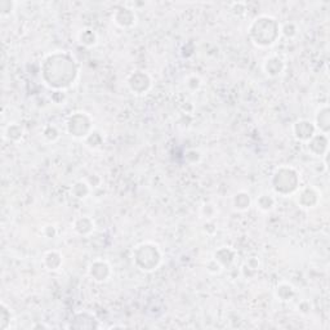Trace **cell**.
Here are the masks:
<instances>
[{
	"label": "cell",
	"instance_id": "15",
	"mask_svg": "<svg viewBox=\"0 0 330 330\" xmlns=\"http://www.w3.org/2000/svg\"><path fill=\"white\" fill-rule=\"evenodd\" d=\"M232 203H234V206L237 210H247L248 208L250 206V203H251L250 196H249V193L244 192V191L237 192L236 195L234 196Z\"/></svg>",
	"mask_w": 330,
	"mask_h": 330
},
{
	"label": "cell",
	"instance_id": "17",
	"mask_svg": "<svg viewBox=\"0 0 330 330\" xmlns=\"http://www.w3.org/2000/svg\"><path fill=\"white\" fill-rule=\"evenodd\" d=\"M1 309H0V320H1V324H0V329L7 330L10 327V321L13 320L12 316V312H10V308L5 304L4 302H1L0 304Z\"/></svg>",
	"mask_w": 330,
	"mask_h": 330
},
{
	"label": "cell",
	"instance_id": "8",
	"mask_svg": "<svg viewBox=\"0 0 330 330\" xmlns=\"http://www.w3.org/2000/svg\"><path fill=\"white\" fill-rule=\"evenodd\" d=\"M293 132L296 138L301 141H309L315 136V125L308 120H299L294 124Z\"/></svg>",
	"mask_w": 330,
	"mask_h": 330
},
{
	"label": "cell",
	"instance_id": "2",
	"mask_svg": "<svg viewBox=\"0 0 330 330\" xmlns=\"http://www.w3.org/2000/svg\"><path fill=\"white\" fill-rule=\"evenodd\" d=\"M134 263L142 271H152L158 267L162 262V253L159 250L158 245L146 244L138 245L133 254Z\"/></svg>",
	"mask_w": 330,
	"mask_h": 330
},
{
	"label": "cell",
	"instance_id": "9",
	"mask_svg": "<svg viewBox=\"0 0 330 330\" xmlns=\"http://www.w3.org/2000/svg\"><path fill=\"white\" fill-rule=\"evenodd\" d=\"M285 65H284V61L281 58H278L276 55H272V57H268L265 61V65H263V70L267 74L268 76H278L282 72Z\"/></svg>",
	"mask_w": 330,
	"mask_h": 330
},
{
	"label": "cell",
	"instance_id": "7",
	"mask_svg": "<svg viewBox=\"0 0 330 330\" xmlns=\"http://www.w3.org/2000/svg\"><path fill=\"white\" fill-rule=\"evenodd\" d=\"M89 275L90 277L97 282L106 281L111 275L110 265L106 261H94L89 266Z\"/></svg>",
	"mask_w": 330,
	"mask_h": 330
},
{
	"label": "cell",
	"instance_id": "11",
	"mask_svg": "<svg viewBox=\"0 0 330 330\" xmlns=\"http://www.w3.org/2000/svg\"><path fill=\"white\" fill-rule=\"evenodd\" d=\"M43 263L49 271H57L62 266V255L55 250L48 251V253H45Z\"/></svg>",
	"mask_w": 330,
	"mask_h": 330
},
{
	"label": "cell",
	"instance_id": "6",
	"mask_svg": "<svg viewBox=\"0 0 330 330\" xmlns=\"http://www.w3.org/2000/svg\"><path fill=\"white\" fill-rule=\"evenodd\" d=\"M127 82L132 92L137 93V94L146 93L148 89H150V86H151V79H150V76L143 71H134L133 74L129 75Z\"/></svg>",
	"mask_w": 330,
	"mask_h": 330
},
{
	"label": "cell",
	"instance_id": "4",
	"mask_svg": "<svg viewBox=\"0 0 330 330\" xmlns=\"http://www.w3.org/2000/svg\"><path fill=\"white\" fill-rule=\"evenodd\" d=\"M92 121L90 117L84 112H78L67 121V132L72 137L86 138L92 133Z\"/></svg>",
	"mask_w": 330,
	"mask_h": 330
},
{
	"label": "cell",
	"instance_id": "13",
	"mask_svg": "<svg viewBox=\"0 0 330 330\" xmlns=\"http://www.w3.org/2000/svg\"><path fill=\"white\" fill-rule=\"evenodd\" d=\"M79 41L85 47H93L98 41V35L93 28H85L79 32Z\"/></svg>",
	"mask_w": 330,
	"mask_h": 330
},
{
	"label": "cell",
	"instance_id": "14",
	"mask_svg": "<svg viewBox=\"0 0 330 330\" xmlns=\"http://www.w3.org/2000/svg\"><path fill=\"white\" fill-rule=\"evenodd\" d=\"M74 230L79 235H89L94 230V224H93V220H89L88 217H82L75 220Z\"/></svg>",
	"mask_w": 330,
	"mask_h": 330
},
{
	"label": "cell",
	"instance_id": "3",
	"mask_svg": "<svg viewBox=\"0 0 330 330\" xmlns=\"http://www.w3.org/2000/svg\"><path fill=\"white\" fill-rule=\"evenodd\" d=\"M298 173L293 168H282L277 169L272 177V187L277 193L288 195L294 192L298 187Z\"/></svg>",
	"mask_w": 330,
	"mask_h": 330
},
{
	"label": "cell",
	"instance_id": "16",
	"mask_svg": "<svg viewBox=\"0 0 330 330\" xmlns=\"http://www.w3.org/2000/svg\"><path fill=\"white\" fill-rule=\"evenodd\" d=\"M275 199L272 197V195L268 193H262L261 196H258L257 199V208H259L263 212H268V210L274 209L275 206Z\"/></svg>",
	"mask_w": 330,
	"mask_h": 330
},
{
	"label": "cell",
	"instance_id": "10",
	"mask_svg": "<svg viewBox=\"0 0 330 330\" xmlns=\"http://www.w3.org/2000/svg\"><path fill=\"white\" fill-rule=\"evenodd\" d=\"M24 136V128L18 123H9L4 128L3 137L8 142H18Z\"/></svg>",
	"mask_w": 330,
	"mask_h": 330
},
{
	"label": "cell",
	"instance_id": "18",
	"mask_svg": "<svg viewBox=\"0 0 330 330\" xmlns=\"http://www.w3.org/2000/svg\"><path fill=\"white\" fill-rule=\"evenodd\" d=\"M72 192H74L75 197H78V199H85L90 192V186L86 182H82V181L76 182L74 185V187H72Z\"/></svg>",
	"mask_w": 330,
	"mask_h": 330
},
{
	"label": "cell",
	"instance_id": "22",
	"mask_svg": "<svg viewBox=\"0 0 330 330\" xmlns=\"http://www.w3.org/2000/svg\"><path fill=\"white\" fill-rule=\"evenodd\" d=\"M206 270L209 272H212V274H220V272L223 270V267H222V265L218 263V262L213 258V259L208 263V266H206Z\"/></svg>",
	"mask_w": 330,
	"mask_h": 330
},
{
	"label": "cell",
	"instance_id": "1",
	"mask_svg": "<svg viewBox=\"0 0 330 330\" xmlns=\"http://www.w3.org/2000/svg\"><path fill=\"white\" fill-rule=\"evenodd\" d=\"M249 34L255 45L270 47L280 36V24L271 16H261L251 22Z\"/></svg>",
	"mask_w": 330,
	"mask_h": 330
},
{
	"label": "cell",
	"instance_id": "5",
	"mask_svg": "<svg viewBox=\"0 0 330 330\" xmlns=\"http://www.w3.org/2000/svg\"><path fill=\"white\" fill-rule=\"evenodd\" d=\"M112 21L121 28H133L137 24V14L132 8L119 7L113 12Z\"/></svg>",
	"mask_w": 330,
	"mask_h": 330
},
{
	"label": "cell",
	"instance_id": "21",
	"mask_svg": "<svg viewBox=\"0 0 330 330\" xmlns=\"http://www.w3.org/2000/svg\"><path fill=\"white\" fill-rule=\"evenodd\" d=\"M43 136H44L45 138H48L49 141H55V139L59 137V133H58V131H57V128L49 125V127L44 128Z\"/></svg>",
	"mask_w": 330,
	"mask_h": 330
},
{
	"label": "cell",
	"instance_id": "20",
	"mask_svg": "<svg viewBox=\"0 0 330 330\" xmlns=\"http://www.w3.org/2000/svg\"><path fill=\"white\" fill-rule=\"evenodd\" d=\"M17 3L16 1H10V0H1L0 1V16L1 17H7L13 13L14 8H16Z\"/></svg>",
	"mask_w": 330,
	"mask_h": 330
},
{
	"label": "cell",
	"instance_id": "12",
	"mask_svg": "<svg viewBox=\"0 0 330 330\" xmlns=\"http://www.w3.org/2000/svg\"><path fill=\"white\" fill-rule=\"evenodd\" d=\"M214 259H216L218 263H220L222 267H224V266H230L235 259V253L234 250H231L228 248L223 247L220 248V250L214 253Z\"/></svg>",
	"mask_w": 330,
	"mask_h": 330
},
{
	"label": "cell",
	"instance_id": "19",
	"mask_svg": "<svg viewBox=\"0 0 330 330\" xmlns=\"http://www.w3.org/2000/svg\"><path fill=\"white\" fill-rule=\"evenodd\" d=\"M276 294L281 301H289L294 294V289L289 284H280L276 289Z\"/></svg>",
	"mask_w": 330,
	"mask_h": 330
}]
</instances>
